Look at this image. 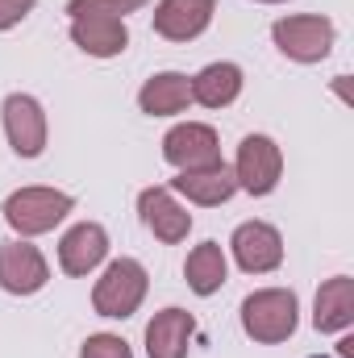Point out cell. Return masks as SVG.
I'll list each match as a JSON object with an SVG mask.
<instances>
[{
  "label": "cell",
  "mask_w": 354,
  "mask_h": 358,
  "mask_svg": "<svg viewBox=\"0 0 354 358\" xmlns=\"http://www.w3.org/2000/svg\"><path fill=\"white\" fill-rule=\"evenodd\" d=\"M300 325V300L292 287H259L242 300V329L259 346H279Z\"/></svg>",
  "instance_id": "cell-1"
},
{
  "label": "cell",
  "mask_w": 354,
  "mask_h": 358,
  "mask_svg": "<svg viewBox=\"0 0 354 358\" xmlns=\"http://www.w3.org/2000/svg\"><path fill=\"white\" fill-rule=\"evenodd\" d=\"M76 208V196L71 192H59V187H17L8 200H4V221L17 238H42L50 234L59 221H67V213Z\"/></svg>",
  "instance_id": "cell-2"
},
{
  "label": "cell",
  "mask_w": 354,
  "mask_h": 358,
  "mask_svg": "<svg viewBox=\"0 0 354 358\" xmlns=\"http://www.w3.org/2000/svg\"><path fill=\"white\" fill-rule=\"evenodd\" d=\"M146 292H150V275L138 259H113L92 287V308H96V317L125 321L142 308Z\"/></svg>",
  "instance_id": "cell-3"
},
{
  "label": "cell",
  "mask_w": 354,
  "mask_h": 358,
  "mask_svg": "<svg viewBox=\"0 0 354 358\" xmlns=\"http://www.w3.org/2000/svg\"><path fill=\"white\" fill-rule=\"evenodd\" d=\"M271 42L279 46L283 59L309 67V63L330 59V50L338 42V25L321 13H296V17H279L271 25Z\"/></svg>",
  "instance_id": "cell-4"
},
{
  "label": "cell",
  "mask_w": 354,
  "mask_h": 358,
  "mask_svg": "<svg viewBox=\"0 0 354 358\" xmlns=\"http://www.w3.org/2000/svg\"><path fill=\"white\" fill-rule=\"evenodd\" d=\"M234 179H238V192L246 196H271L283 179V150L275 146V138L246 134L234 159Z\"/></svg>",
  "instance_id": "cell-5"
},
{
  "label": "cell",
  "mask_w": 354,
  "mask_h": 358,
  "mask_svg": "<svg viewBox=\"0 0 354 358\" xmlns=\"http://www.w3.org/2000/svg\"><path fill=\"white\" fill-rule=\"evenodd\" d=\"M0 121H4V138H8L17 159H38L46 150V134L50 129H46V108H42L38 96H29V92L4 96Z\"/></svg>",
  "instance_id": "cell-6"
},
{
  "label": "cell",
  "mask_w": 354,
  "mask_h": 358,
  "mask_svg": "<svg viewBox=\"0 0 354 358\" xmlns=\"http://www.w3.org/2000/svg\"><path fill=\"white\" fill-rule=\"evenodd\" d=\"M163 159L176 167V171H200V167H213L221 163V138L213 125L204 121H179L163 134Z\"/></svg>",
  "instance_id": "cell-7"
},
{
  "label": "cell",
  "mask_w": 354,
  "mask_h": 358,
  "mask_svg": "<svg viewBox=\"0 0 354 358\" xmlns=\"http://www.w3.org/2000/svg\"><path fill=\"white\" fill-rule=\"evenodd\" d=\"M50 283V263L29 238L0 242V287L8 296H34Z\"/></svg>",
  "instance_id": "cell-8"
},
{
  "label": "cell",
  "mask_w": 354,
  "mask_h": 358,
  "mask_svg": "<svg viewBox=\"0 0 354 358\" xmlns=\"http://www.w3.org/2000/svg\"><path fill=\"white\" fill-rule=\"evenodd\" d=\"M138 217H142V225H146L159 242H167V246L187 242V234H192V213L179 204L176 192H171L167 183H155V187H142V192H138Z\"/></svg>",
  "instance_id": "cell-9"
},
{
  "label": "cell",
  "mask_w": 354,
  "mask_h": 358,
  "mask_svg": "<svg viewBox=\"0 0 354 358\" xmlns=\"http://www.w3.org/2000/svg\"><path fill=\"white\" fill-rule=\"evenodd\" d=\"M229 250H234V263L246 275H271L283 263V238L267 221H242L229 238Z\"/></svg>",
  "instance_id": "cell-10"
},
{
  "label": "cell",
  "mask_w": 354,
  "mask_h": 358,
  "mask_svg": "<svg viewBox=\"0 0 354 358\" xmlns=\"http://www.w3.org/2000/svg\"><path fill=\"white\" fill-rule=\"evenodd\" d=\"M108 259V234L100 221H80L59 238V267L76 279H84Z\"/></svg>",
  "instance_id": "cell-11"
},
{
  "label": "cell",
  "mask_w": 354,
  "mask_h": 358,
  "mask_svg": "<svg viewBox=\"0 0 354 358\" xmlns=\"http://www.w3.org/2000/svg\"><path fill=\"white\" fill-rule=\"evenodd\" d=\"M217 0H159L155 4V34L167 42H192L213 25Z\"/></svg>",
  "instance_id": "cell-12"
},
{
  "label": "cell",
  "mask_w": 354,
  "mask_h": 358,
  "mask_svg": "<svg viewBox=\"0 0 354 358\" xmlns=\"http://www.w3.org/2000/svg\"><path fill=\"white\" fill-rule=\"evenodd\" d=\"M176 196H183L187 204H200V208H217L225 200H234L238 192V179H234V167L221 159L213 167H200V171H179L171 183H167Z\"/></svg>",
  "instance_id": "cell-13"
},
{
  "label": "cell",
  "mask_w": 354,
  "mask_h": 358,
  "mask_svg": "<svg viewBox=\"0 0 354 358\" xmlns=\"http://www.w3.org/2000/svg\"><path fill=\"white\" fill-rule=\"evenodd\" d=\"M196 338V317L187 308H163L146 325V355L150 358H187Z\"/></svg>",
  "instance_id": "cell-14"
},
{
  "label": "cell",
  "mask_w": 354,
  "mask_h": 358,
  "mask_svg": "<svg viewBox=\"0 0 354 358\" xmlns=\"http://www.w3.org/2000/svg\"><path fill=\"white\" fill-rule=\"evenodd\" d=\"M71 42L92 59H117L129 46V29H125L121 17L88 13V17H71Z\"/></svg>",
  "instance_id": "cell-15"
},
{
  "label": "cell",
  "mask_w": 354,
  "mask_h": 358,
  "mask_svg": "<svg viewBox=\"0 0 354 358\" xmlns=\"http://www.w3.org/2000/svg\"><path fill=\"white\" fill-rule=\"evenodd\" d=\"M354 325V279L334 275L317 287L313 300V329L317 334H346Z\"/></svg>",
  "instance_id": "cell-16"
},
{
  "label": "cell",
  "mask_w": 354,
  "mask_h": 358,
  "mask_svg": "<svg viewBox=\"0 0 354 358\" xmlns=\"http://www.w3.org/2000/svg\"><path fill=\"white\" fill-rule=\"evenodd\" d=\"M192 104V84L183 71H159L138 88V108L146 117H179Z\"/></svg>",
  "instance_id": "cell-17"
},
{
  "label": "cell",
  "mask_w": 354,
  "mask_h": 358,
  "mask_svg": "<svg viewBox=\"0 0 354 358\" xmlns=\"http://www.w3.org/2000/svg\"><path fill=\"white\" fill-rule=\"evenodd\" d=\"M192 104H204V108H229L238 96H242V67L238 63H208L204 71H196L192 80Z\"/></svg>",
  "instance_id": "cell-18"
},
{
  "label": "cell",
  "mask_w": 354,
  "mask_h": 358,
  "mask_svg": "<svg viewBox=\"0 0 354 358\" xmlns=\"http://www.w3.org/2000/svg\"><path fill=\"white\" fill-rule=\"evenodd\" d=\"M183 279H187V287H192L196 296H217V292L225 287V279H229V259H225V250H221L217 242L192 246V255H187V263H183Z\"/></svg>",
  "instance_id": "cell-19"
},
{
  "label": "cell",
  "mask_w": 354,
  "mask_h": 358,
  "mask_svg": "<svg viewBox=\"0 0 354 358\" xmlns=\"http://www.w3.org/2000/svg\"><path fill=\"white\" fill-rule=\"evenodd\" d=\"M146 8V0H67V17H88V13H100V17H129Z\"/></svg>",
  "instance_id": "cell-20"
},
{
  "label": "cell",
  "mask_w": 354,
  "mask_h": 358,
  "mask_svg": "<svg viewBox=\"0 0 354 358\" xmlns=\"http://www.w3.org/2000/svg\"><path fill=\"white\" fill-rule=\"evenodd\" d=\"M80 358H134V350L121 334H92L80 346Z\"/></svg>",
  "instance_id": "cell-21"
},
{
  "label": "cell",
  "mask_w": 354,
  "mask_h": 358,
  "mask_svg": "<svg viewBox=\"0 0 354 358\" xmlns=\"http://www.w3.org/2000/svg\"><path fill=\"white\" fill-rule=\"evenodd\" d=\"M34 8H38V0H0V34L4 29H17Z\"/></svg>",
  "instance_id": "cell-22"
},
{
  "label": "cell",
  "mask_w": 354,
  "mask_h": 358,
  "mask_svg": "<svg viewBox=\"0 0 354 358\" xmlns=\"http://www.w3.org/2000/svg\"><path fill=\"white\" fill-rule=\"evenodd\" d=\"M255 4H288V0H255Z\"/></svg>",
  "instance_id": "cell-23"
},
{
  "label": "cell",
  "mask_w": 354,
  "mask_h": 358,
  "mask_svg": "<svg viewBox=\"0 0 354 358\" xmlns=\"http://www.w3.org/2000/svg\"><path fill=\"white\" fill-rule=\"evenodd\" d=\"M313 358H330V355H313Z\"/></svg>",
  "instance_id": "cell-24"
}]
</instances>
